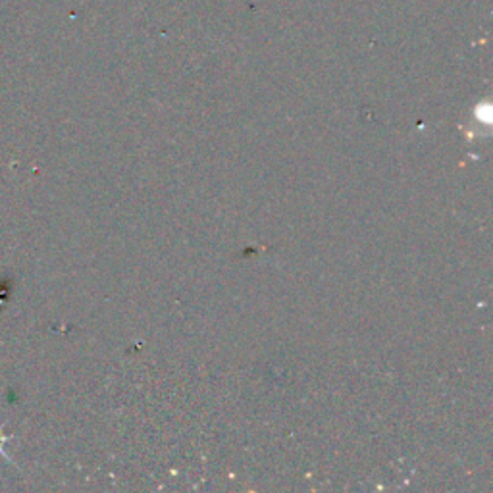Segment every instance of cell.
Listing matches in <instances>:
<instances>
[{"instance_id":"obj_1","label":"cell","mask_w":493,"mask_h":493,"mask_svg":"<svg viewBox=\"0 0 493 493\" xmlns=\"http://www.w3.org/2000/svg\"><path fill=\"white\" fill-rule=\"evenodd\" d=\"M10 439H12V435H8L6 432H4V426H0V455H2V457L6 458L8 463L15 464V463H14V458L10 457V455H8V451L4 449V445H6V443L10 442Z\"/></svg>"}]
</instances>
